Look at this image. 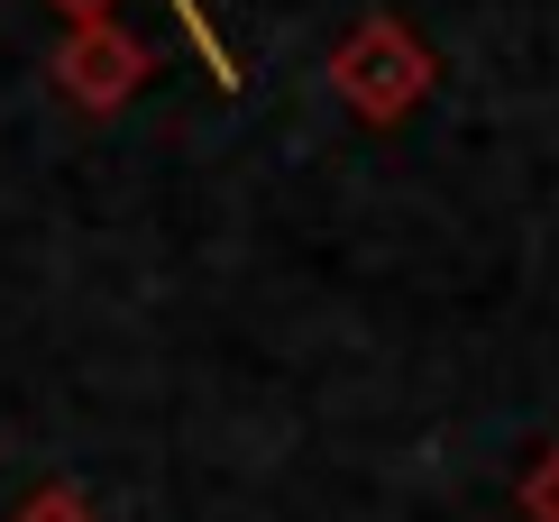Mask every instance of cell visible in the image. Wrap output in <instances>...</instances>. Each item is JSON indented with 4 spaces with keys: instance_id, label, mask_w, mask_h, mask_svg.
Segmentation results:
<instances>
[{
    "instance_id": "cell-3",
    "label": "cell",
    "mask_w": 559,
    "mask_h": 522,
    "mask_svg": "<svg viewBox=\"0 0 559 522\" xmlns=\"http://www.w3.org/2000/svg\"><path fill=\"white\" fill-rule=\"evenodd\" d=\"M10 522H102V513H92V495H83V486H64V477H56V486H37Z\"/></svg>"
},
{
    "instance_id": "cell-1",
    "label": "cell",
    "mask_w": 559,
    "mask_h": 522,
    "mask_svg": "<svg viewBox=\"0 0 559 522\" xmlns=\"http://www.w3.org/2000/svg\"><path fill=\"white\" fill-rule=\"evenodd\" d=\"M331 92L358 120H377L394 129L413 102L431 92V56H423V37L404 28V19H358L340 46H331Z\"/></svg>"
},
{
    "instance_id": "cell-2",
    "label": "cell",
    "mask_w": 559,
    "mask_h": 522,
    "mask_svg": "<svg viewBox=\"0 0 559 522\" xmlns=\"http://www.w3.org/2000/svg\"><path fill=\"white\" fill-rule=\"evenodd\" d=\"M138 74H147V56H138L129 37H74V46H64V92H74V102H92V110L129 102Z\"/></svg>"
},
{
    "instance_id": "cell-4",
    "label": "cell",
    "mask_w": 559,
    "mask_h": 522,
    "mask_svg": "<svg viewBox=\"0 0 559 522\" xmlns=\"http://www.w3.org/2000/svg\"><path fill=\"white\" fill-rule=\"evenodd\" d=\"M532 513H550V522H559V459L542 467V477H532Z\"/></svg>"
}]
</instances>
